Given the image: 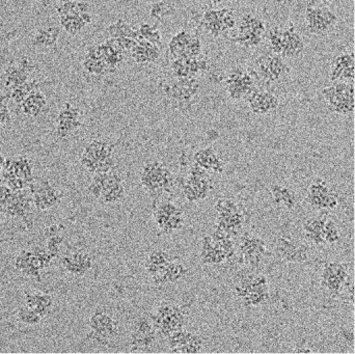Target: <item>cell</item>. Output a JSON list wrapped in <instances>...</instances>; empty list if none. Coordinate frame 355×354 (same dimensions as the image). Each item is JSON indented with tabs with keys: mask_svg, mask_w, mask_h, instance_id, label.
Listing matches in <instances>:
<instances>
[{
	"mask_svg": "<svg viewBox=\"0 0 355 354\" xmlns=\"http://www.w3.org/2000/svg\"><path fill=\"white\" fill-rule=\"evenodd\" d=\"M60 264L71 276L83 278L94 267V260L89 254L77 251L62 256Z\"/></svg>",
	"mask_w": 355,
	"mask_h": 354,
	"instance_id": "30",
	"label": "cell"
},
{
	"mask_svg": "<svg viewBox=\"0 0 355 354\" xmlns=\"http://www.w3.org/2000/svg\"><path fill=\"white\" fill-rule=\"evenodd\" d=\"M350 274L347 266L339 262L324 264L320 276L321 287L331 295L341 294L349 285Z\"/></svg>",
	"mask_w": 355,
	"mask_h": 354,
	"instance_id": "17",
	"label": "cell"
},
{
	"mask_svg": "<svg viewBox=\"0 0 355 354\" xmlns=\"http://www.w3.org/2000/svg\"><path fill=\"white\" fill-rule=\"evenodd\" d=\"M182 193L189 203L204 201L213 189V183L209 172L193 163L189 172L181 181Z\"/></svg>",
	"mask_w": 355,
	"mask_h": 354,
	"instance_id": "11",
	"label": "cell"
},
{
	"mask_svg": "<svg viewBox=\"0 0 355 354\" xmlns=\"http://www.w3.org/2000/svg\"><path fill=\"white\" fill-rule=\"evenodd\" d=\"M200 259L204 265H220L227 261V256L211 235H205L200 240Z\"/></svg>",
	"mask_w": 355,
	"mask_h": 354,
	"instance_id": "31",
	"label": "cell"
},
{
	"mask_svg": "<svg viewBox=\"0 0 355 354\" xmlns=\"http://www.w3.org/2000/svg\"><path fill=\"white\" fill-rule=\"evenodd\" d=\"M337 14L327 6L310 4L304 15L306 30L314 35H324L331 33L338 24Z\"/></svg>",
	"mask_w": 355,
	"mask_h": 354,
	"instance_id": "15",
	"label": "cell"
},
{
	"mask_svg": "<svg viewBox=\"0 0 355 354\" xmlns=\"http://www.w3.org/2000/svg\"><path fill=\"white\" fill-rule=\"evenodd\" d=\"M89 330L112 342L120 335V324L104 310L97 309L89 318Z\"/></svg>",
	"mask_w": 355,
	"mask_h": 354,
	"instance_id": "27",
	"label": "cell"
},
{
	"mask_svg": "<svg viewBox=\"0 0 355 354\" xmlns=\"http://www.w3.org/2000/svg\"><path fill=\"white\" fill-rule=\"evenodd\" d=\"M244 101L248 104L250 112L256 116H269L275 114L281 104L277 95L259 87H256Z\"/></svg>",
	"mask_w": 355,
	"mask_h": 354,
	"instance_id": "26",
	"label": "cell"
},
{
	"mask_svg": "<svg viewBox=\"0 0 355 354\" xmlns=\"http://www.w3.org/2000/svg\"><path fill=\"white\" fill-rule=\"evenodd\" d=\"M95 48L100 57L105 62L110 72H116L124 60L125 54L116 50L114 46L110 45L107 39L104 43L95 46Z\"/></svg>",
	"mask_w": 355,
	"mask_h": 354,
	"instance_id": "41",
	"label": "cell"
},
{
	"mask_svg": "<svg viewBox=\"0 0 355 354\" xmlns=\"http://www.w3.org/2000/svg\"><path fill=\"white\" fill-rule=\"evenodd\" d=\"M35 71V64L27 56L19 58L6 67L3 73V85L8 91L20 87L26 81L31 80V76Z\"/></svg>",
	"mask_w": 355,
	"mask_h": 354,
	"instance_id": "24",
	"label": "cell"
},
{
	"mask_svg": "<svg viewBox=\"0 0 355 354\" xmlns=\"http://www.w3.org/2000/svg\"><path fill=\"white\" fill-rule=\"evenodd\" d=\"M325 245H335L341 241V231L333 218H327L323 228Z\"/></svg>",
	"mask_w": 355,
	"mask_h": 354,
	"instance_id": "49",
	"label": "cell"
},
{
	"mask_svg": "<svg viewBox=\"0 0 355 354\" xmlns=\"http://www.w3.org/2000/svg\"><path fill=\"white\" fill-rule=\"evenodd\" d=\"M238 249H239V263L248 270L258 272L270 256L267 249L266 241L254 234H245L241 236Z\"/></svg>",
	"mask_w": 355,
	"mask_h": 354,
	"instance_id": "12",
	"label": "cell"
},
{
	"mask_svg": "<svg viewBox=\"0 0 355 354\" xmlns=\"http://www.w3.org/2000/svg\"><path fill=\"white\" fill-rule=\"evenodd\" d=\"M321 95L329 109L339 116L354 112V82H333L321 89Z\"/></svg>",
	"mask_w": 355,
	"mask_h": 354,
	"instance_id": "8",
	"label": "cell"
},
{
	"mask_svg": "<svg viewBox=\"0 0 355 354\" xmlns=\"http://www.w3.org/2000/svg\"><path fill=\"white\" fill-rule=\"evenodd\" d=\"M83 126V114L77 106L72 103L64 104L56 118V136L64 139L78 130Z\"/></svg>",
	"mask_w": 355,
	"mask_h": 354,
	"instance_id": "25",
	"label": "cell"
},
{
	"mask_svg": "<svg viewBox=\"0 0 355 354\" xmlns=\"http://www.w3.org/2000/svg\"><path fill=\"white\" fill-rule=\"evenodd\" d=\"M158 334L164 338L177 330L185 328L188 313L185 308L175 303H164L150 315Z\"/></svg>",
	"mask_w": 355,
	"mask_h": 354,
	"instance_id": "9",
	"label": "cell"
},
{
	"mask_svg": "<svg viewBox=\"0 0 355 354\" xmlns=\"http://www.w3.org/2000/svg\"><path fill=\"white\" fill-rule=\"evenodd\" d=\"M168 51L174 58L196 57L202 54V41L198 35L182 29L171 39Z\"/></svg>",
	"mask_w": 355,
	"mask_h": 354,
	"instance_id": "22",
	"label": "cell"
},
{
	"mask_svg": "<svg viewBox=\"0 0 355 354\" xmlns=\"http://www.w3.org/2000/svg\"><path fill=\"white\" fill-rule=\"evenodd\" d=\"M114 145L103 139L89 141L81 154L80 163L92 175L103 174L114 170Z\"/></svg>",
	"mask_w": 355,
	"mask_h": 354,
	"instance_id": "4",
	"label": "cell"
},
{
	"mask_svg": "<svg viewBox=\"0 0 355 354\" xmlns=\"http://www.w3.org/2000/svg\"><path fill=\"white\" fill-rule=\"evenodd\" d=\"M296 353H312V351L310 349L306 348H300L298 351H295Z\"/></svg>",
	"mask_w": 355,
	"mask_h": 354,
	"instance_id": "57",
	"label": "cell"
},
{
	"mask_svg": "<svg viewBox=\"0 0 355 354\" xmlns=\"http://www.w3.org/2000/svg\"><path fill=\"white\" fill-rule=\"evenodd\" d=\"M17 318L21 324L28 326H37L41 324L43 318L37 313V312L31 310L27 306H21L17 311Z\"/></svg>",
	"mask_w": 355,
	"mask_h": 354,
	"instance_id": "50",
	"label": "cell"
},
{
	"mask_svg": "<svg viewBox=\"0 0 355 354\" xmlns=\"http://www.w3.org/2000/svg\"><path fill=\"white\" fill-rule=\"evenodd\" d=\"M2 297H3V294L1 292V285H0V301H1Z\"/></svg>",
	"mask_w": 355,
	"mask_h": 354,
	"instance_id": "58",
	"label": "cell"
},
{
	"mask_svg": "<svg viewBox=\"0 0 355 354\" xmlns=\"http://www.w3.org/2000/svg\"><path fill=\"white\" fill-rule=\"evenodd\" d=\"M269 51L281 55L285 60H300L304 56L306 43L300 31L294 25L282 28L275 26L266 33Z\"/></svg>",
	"mask_w": 355,
	"mask_h": 354,
	"instance_id": "1",
	"label": "cell"
},
{
	"mask_svg": "<svg viewBox=\"0 0 355 354\" xmlns=\"http://www.w3.org/2000/svg\"><path fill=\"white\" fill-rule=\"evenodd\" d=\"M24 305L37 312L44 319L51 314L54 299L52 295L47 294V293L25 291Z\"/></svg>",
	"mask_w": 355,
	"mask_h": 354,
	"instance_id": "35",
	"label": "cell"
},
{
	"mask_svg": "<svg viewBox=\"0 0 355 354\" xmlns=\"http://www.w3.org/2000/svg\"><path fill=\"white\" fill-rule=\"evenodd\" d=\"M157 330L150 316H141L135 320L130 335L131 351H146L153 346L157 339Z\"/></svg>",
	"mask_w": 355,
	"mask_h": 354,
	"instance_id": "21",
	"label": "cell"
},
{
	"mask_svg": "<svg viewBox=\"0 0 355 354\" xmlns=\"http://www.w3.org/2000/svg\"><path fill=\"white\" fill-rule=\"evenodd\" d=\"M173 8L164 1L154 2L150 8V17L157 21L164 20L173 12Z\"/></svg>",
	"mask_w": 355,
	"mask_h": 354,
	"instance_id": "51",
	"label": "cell"
},
{
	"mask_svg": "<svg viewBox=\"0 0 355 354\" xmlns=\"http://www.w3.org/2000/svg\"><path fill=\"white\" fill-rule=\"evenodd\" d=\"M202 85L198 78H177L164 87V93L168 99L178 104H189L198 97Z\"/></svg>",
	"mask_w": 355,
	"mask_h": 354,
	"instance_id": "23",
	"label": "cell"
},
{
	"mask_svg": "<svg viewBox=\"0 0 355 354\" xmlns=\"http://www.w3.org/2000/svg\"><path fill=\"white\" fill-rule=\"evenodd\" d=\"M139 180L154 201H157L164 193H172L175 186L174 175L166 164L158 160L148 162L143 166Z\"/></svg>",
	"mask_w": 355,
	"mask_h": 354,
	"instance_id": "2",
	"label": "cell"
},
{
	"mask_svg": "<svg viewBox=\"0 0 355 354\" xmlns=\"http://www.w3.org/2000/svg\"><path fill=\"white\" fill-rule=\"evenodd\" d=\"M273 204L277 207L288 211H294L298 206V197L295 191L287 185L275 183L270 186Z\"/></svg>",
	"mask_w": 355,
	"mask_h": 354,
	"instance_id": "34",
	"label": "cell"
},
{
	"mask_svg": "<svg viewBox=\"0 0 355 354\" xmlns=\"http://www.w3.org/2000/svg\"><path fill=\"white\" fill-rule=\"evenodd\" d=\"M58 17L81 16L85 12H92L89 2L83 0H67L56 6Z\"/></svg>",
	"mask_w": 355,
	"mask_h": 354,
	"instance_id": "45",
	"label": "cell"
},
{
	"mask_svg": "<svg viewBox=\"0 0 355 354\" xmlns=\"http://www.w3.org/2000/svg\"><path fill=\"white\" fill-rule=\"evenodd\" d=\"M31 201L35 209L47 211L60 203L64 195L50 181H33L28 187Z\"/></svg>",
	"mask_w": 355,
	"mask_h": 354,
	"instance_id": "20",
	"label": "cell"
},
{
	"mask_svg": "<svg viewBox=\"0 0 355 354\" xmlns=\"http://www.w3.org/2000/svg\"><path fill=\"white\" fill-rule=\"evenodd\" d=\"M12 191V189L8 188V185L4 183V181L0 179V213L3 214L6 201H8Z\"/></svg>",
	"mask_w": 355,
	"mask_h": 354,
	"instance_id": "53",
	"label": "cell"
},
{
	"mask_svg": "<svg viewBox=\"0 0 355 354\" xmlns=\"http://www.w3.org/2000/svg\"><path fill=\"white\" fill-rule=\"evenodd\" d=\"M173 261L172 256L164 249H157L148 255L145 261V268L150 278H154L162 272L168 264Z\"/></svg>",
	"mask_w": 355,
	"mask_h": 354,
	"instance_id": "40",
	"label": "cell"
},
{
	"mask_svg": "<svg viewBox=\"0 0 355 354\" xmlns=\"http://www.w3.org/2000/svg\"><path fill=\"white\" fill-rule=\"evenodd\" d=\"M83 68L89 74L95 75V76H103V75L110 74V73L105 62L98 54L95 46L89 48L85 53V58L83 60Z\"/></svg>",
	"mask_w": 355,
	"mask_h": 354,
	"instance_id": "42",
	"label": "cell"
},
{
	"mask_svg": "<svg viewBox=\"0 0 355 354\" xmlns=\"http://www.w3.org/2000/svg\"><path fill=\"white\" fill-rule=\"evenodd\" d=\"M312 4H322V6H327V4L331 3L335 0H312Z\"/></svg>",
	"mask_w": 355,
	"mask_h": 354,
	"instance_id": "55",
	"label": "cell"
},
{
	"mask_svg": "<svg viewBox=\"0 0 355 354\" xmlns=\"http://www.w3.org/2000/svg\"><path fill=\"white\" fill-rule=\"evenodd\" d=\"M39 89V83L35 79H31L21 85L20 87L8 91V99L12 100L17 105H20L21 102L35 89Z\"/></svg>",
	"mask_w": 355,
	"mask_h": 354,
	"instance_id": "47",
	"label": "cell"
},
{
	"mask_svg": "<svg viewBox=\"0 0 355 354\" xmlns=\"http://www.w3.org/2000/svg\"><path fill=\"white\" fill-rule=\"evenodd\" d=\"M10 118H12V116H10L8 103L4 101V99L0 98V127L10 124Z\"/></svg>",
	"mask_w": 355,
	"mask_h": 354,
	"instance_id": "52",
	"label": "cell"
},
{
	"mask_svg": "<svg viewBox=\"0 0 355 354\" xmlns=\"http://www.w3.org/2000/svg\"><path fill=\"white\" fill-rule=\"evenodd\" d=\"M62 230H64L62 226L52 224L46 228L45 233H44L46 238V249L54 259L60 257V247L64 242V238Z\"/></svg>",
	"mask_w": 355,
	"mask_h": 354,
	"instance_id": "43",
	"label": "cell"
},
{
	"mask_svg": "<svg viewBox=\"0 0 355 354\" xmlns=\"http://www.w3.org/2000/svg\"><path fill=\"white\" fill-rule=\"evenodd\" d=\"M106 33L112 39H122V37H127V39H135L139 41V30L133 28L129 23L123 19H119L116 22L112 23L110 26L106 28Z\"/></svg>",
	"mask_w": 355,
	"mask_h": 354,
	"instance_id": "44",
	"label": "cell"
},
{
	"mask_svg": "<svg viewBox=\"0 0 355 354\" xmlns=\"http://www.w3.org/2000/svg\"><path fill=\"white\" fill-rule=\"evenodd\" d=\"M87 191L94 199L105 205L120 203L126 197V188L122 176L116 170L93 175Z\"/></svg>",
	"mask_w": 355,
	"mask_h": 354,
	"instance_id": "3",
	"label": "cell"
},
{
	"mask_svg": "<svg viewBox=\"0 0 355 354\" xmlns=\"http://www.w3.org/2000/svg\"><path fill=\"white\" fill-rule=\"evenodd\" d=\"M254 71L263 82L271 85L281 82L287 78L291 73V68L285 58L269 51L257 58Z\"/></svg>",
	"mask_w": 355,
	"mask_h": 354,
	"instance_id": "13",
	"label": "cell"
},
{
	"mask_svg": "<svg viewBox=\"0 0 355 354\" xmlns=\"http://www.w3.org/2000/svg\"><path fill=\"white\" fill-rule=\"evenodd\" d=\"M137 30H139V39H145V41L150 42V43L159 46V47L162 46V33L156 25L143 23V24L139 25Z\"/></svg>",
	"mask_w": 355,
	"mask_h": 354,
	"instance_id": "48",
	"label": "cell"
},
{
	"mask_svg": "<svg viewBox=\"0 0 355 354\" xmlns=\"http://www.w3.org/2000/svg\"><path fill=\"white\" fill-rule=\"evenodd\" d=\"M47 105V98L39 89L31 91L22 102L19 108L25 116L37 118Z\"/></svg>",
	"mask_w": 355,
	"mask_h": 354,
	"instance_id": "38",
	"label": "cell"
},
{
	"mask_svg": "<svg viewBox=\"0 0 355 354\" xmlns=\"http://www.w3.org/2000/svg\"><path fill=\"white\" fill-rule=\"evenodd\" d=\"M208 68V57L202 54L196 57L175 58L171 64L173 74L176 78H198Z\"/></svg>",
	"mask_w": 355,
	"mask_h": 354,
	"instance_id": "28",
	"label": "cell"
},
{
	"mask_svg": "<svg viewBox=\"0 0 355 354\" xmlns=\"http://www.w3.org/2000/svg\"><path fill=\"white\" fill-rule=\"evenodd\" d=\"M4 162H6V158L0 153V175H1L2 170H3Z\"/></svg>",
	"mask_w": 355,
	"mask_h": 354,
	"instance_id": "56",
	"label": "cell"
},
{
	"mask_svg": "<svg viewBox=\"0 0 355 354\" xmlns=\"http://www.w3.org/2000/svg\"><path fill=\"white\" fill-rule=\"evenodd\" d=\"M230 1L231 0H207L211 8H219V6H223V4L227 3Z\"/></svg>",
	"mask_w": 355,
	"mask_h": 354,
	"instance_id": "54",
	"label": "cell"
},
{
	"mask_svg": "<svg viewBox=\"0 0 355 354\" xmlns=\"http://www.w3.org/2000/svg\"><path fill=\"white\" fill-rule=\"evenodd\" d=\"M237 24L235 12L232 8H211L202 14L200 25L205 33L219 37L234 30Z\"/></svg>",
	"mask_w": 355,
	"mask_h": 354,
	"instance_id": "14",
	"label": "cell"
},
{
	"mask_svg": "<svg viewBox=\"0 0 355 354\" xmlns=\"http://www.w3.org/2000/svg\"><path fill=\"white\" fill-rule=\"evenodd\" d=\"M60 35V28L55 25L40 27L31 37V45L37 49H49L56 45Z\"/></svg>",
	"mask_w": 355,
	"mask_h": 354,
	"instance_id": "39",
	"label": "cell"
},
{
	"mask_svg": "<svg viewBox=\"0 0 355 354\" xmlns=\"http://www.w3.org/2000/svg\"><path fill=\"white\" fill-rule=\"evenodd\" d=\"M156 226L164 234H173L183 228L185 213L170 201L162 202L154 211Z\"/></svg>",
	"mask_w": 355,
	"mask_h": 354,
	"instance_id": "19",
	"label": "cell"
},
{
	"mask_svg": "<svg viewBox=\"0 0 355 354\" xmlns=\"http://www.w3.org/2000/svg\"><path fill=\"white\" fill-rule=\"evenodd\" d=\"M1 175L2 180L12 191L27 189L35 181L33 162L26 156L6 159Z\"/></svg>",
	"mask_w": 355,
	"mask_h": 354,
	"instance_id": "6",
	"label": "cell"
},
{
	"mask_svg": "<svg viewBox=\"0 0 355 354\" xmlns=\"http://www.w3.org/2000/svg\"><path fill=\"white\" fill-rule=\"evenodd\" d=\"M355 62L354 52L347 51L334 58L329 71L331 82H354Z\"/></svg>",
	"mask_w": 355,
	"mask_h": 354,
	"instance_id": "29",
	"label": "cell"
},
{
	"mask_svg": "<svg viewBox=\"0 0 355 354\" xmlns=\"http://www.w3.org/2000/svg\"><path fill=\"white\" fill-rule=\"evenodd\" d=\"M58 18H60V27L71 35H78L87 26V22L81 16H64L58 17Z\"/></svg>",
	"mask_w": 355,
	"mask_h": 354,
	"instance_id": "46",
	"label": "cell"
},
{
	"mask_svg": "<svg viewBox=\"0 0 355 354\" xmlns=\"http://www.w3.org/2000/svg\"><path fill=\"white\" fill-rule=\"evenodd\" d=\"M308 201L317 210H335L340 205V195L324 179L316 178L308 187Z\"/></svg>",
	"mask_w": 355,
	"mask_h": 354,
	"instance_id": "18",
	"label": "cell"
},
{
	"mask_svg": "<svg viewBox=\"0 0 355 354\" xmlns=\"http://www.w3.org/2000/svg\"><path fill=\"white\" fill-rule=\"evenodd\" d=\"M236 35L232 39L234 43L245 49L258 48L266 37V23L254 14H244L236 24Z\"/></svg>",
	"mask_w": 355,
	"mask_h": 354,
	"instance_id": "7",
	"label": "cell"
},
{
	"mask_svg": "<svg viewBox=\"0 0 355 354\" xmlns=\"http://www.w3.org/2000/svg\"><path fill=\"white\" fill-rule=\"evenodd\" d=\"M53 260L46 247H35L22 249L15 258L14 266L23 276L41 283L42 272L49 267Z\"/></svg>",
	"mask_w": 355,
	"mask_h": 354,
	"instance_id": "5",
	"label": "cell"
},
{
	"mask_svg": "<svg viewBox=\"0 0 355 354\" xmlns=\"http://www.w3.org/2000/svg\"><path fill=\"white\" fill-rule=\"evenodd\" d=\"M193 162L207 172L214 174H223L225 172V162L212 147L198 150L194 153Z\"/></svg>",
	"mask_w": 355,
	"mask_h": 354,
	"instance_id": "33",
	"label": "cell"
},
{
	"mask_svg": "<svg viewBox=\"0 0 355 354\" xmlns=\"http://www.w3.org/2000/svg\"><path fill=\"white\" fill-rule=\"evenodd\" d=\"M329 218L327 214L321 213L317 216H311L306 218L302 222V232L309 242L313 243L316 247H325L323 239V228L325 220Z\"/></svg>",
	"mask_w": 355,
	"mask_h": 354,
	"instance_id": "32",
	"label": "cell"
},
{
	"mask_svg": "<svg viewBox=\"0 0 355 354\" xmlns=\"http://www.w3.org/2000/svg\"><path fill=\"white\" fill-rule=\"evenodd\" d=\"M258 76L254 70L243 68V67H235L227 73L225 78V89L227 97L232 101H244L256 89Z\"/></svg>",
	"mask_w": 355,
	"mask_h": 354,
	"instance_id": "10",
	"label": "cell"
},
{
	"mask_svg": "<svg viewBox=\"0 0 355 354\" xmlns=\"http://www.w3.org/2000/svg\"><path fill=\"white\" fill-rule=\"evenodd\" d=\"M275 253L281 261L286 263L302 264L310 259V249L306 243L290 235L277 237Z\"/></svg>",
	"mask_w": 355,
	"mask_h": 354,
	"instance_id": "16",
	"label": "cell"
},
{
	"mask_svg": "<svg viewBox=\"0 0 355 354\" xmlns=\"http://www.w3.org/2000/svg\"><path fill=\"white\" fill-rule=\"evenodd\" d=\"M188 268L180 262L171 261L166 268L157 276L151 278L152 282L157 286L162 285L176 284L187 276Z\"/></svg>",
	"mask_w": 355,
	"mask_h": 354,
	"instance_id": "37",
	"label": "cell"
},
{
	"mask_svg": "<svg viewBox=\"0 0 355 354\" xmlns=\"http://www.w3.org/2000/svg\"><path fill=\"white\" fill-rule=\"evenodd\" d=\"M131 57L139 64H149L157 62L162 55L159 46L145 39H139L130 51Z\"/></svg>",
	"mask_w": 355,
	"mask_h": 354,
	"instance_id": "36",
	"label": "cell"
}]
</instances>
